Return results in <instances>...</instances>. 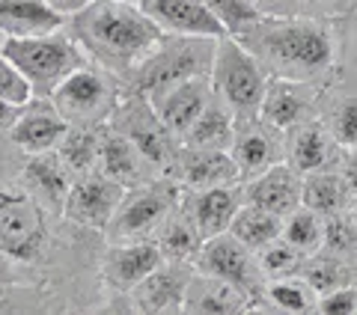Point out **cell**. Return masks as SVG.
Here are the masks:
<instances>
[{
	"instance_id": "obj_25",
	"label": "cell",
	"mask_w": 357,
	"mask_h": 315,
	"mask_svg": "<svg viewBox=\"0 0 357 315\" xmlns=\"http://www.w3.org/2000/svg\"><path fill=\"white\" fill-rule=\"evenodd\" d=\"M182 312L188 315H248L250 295L220 277L194 271L188 291H185Z\"/></svg>"
},
{
	"instance_id": "obj_31",
	"label": "cell",
	"mask_w": 357,
	"mask_h": 315,
	"mask_svg": "<svg viewBox=\"0 0 357 315\" xmlns=\"http://www.w3.org/2000/svg\"><path fill=\"white\" fill-rule=\"evenodd\" d=\"M232 134H236V114L215 95L208 107L197 116V122L185 131V146H199V149H229Z\"/></svg>"
},
{
	"instance_id": "obj_44",
	"label": "cell",
	"mask_w": 357,
	"mask_h": 315,
	"mask_svg": "<svg viewBox=\"0 0 357 315\" xmlns=\"http://www.w3.org/2000/svg\"><path fill=\"white\" fill-rule=\"evenodd\" d=\"M18 114H21V105H15V101L0 95V134H9V128L15 125Z\"/></svg>"
},
{
	"instance_id": "obj_24",
	"label": "cell",
	"mask_w": 357,
	"mask_h": 315,
	"mask_svg": "<svg viewBox=\"0 0 357 315\" xmlns=\"http://www.w3.org/2000/svg\"><path fill=\"white\" fill-rule=\"evenodd\" d=\"M21 178H24L27 187L45 202V206L63 215V206H66V197H69V190L75 185V176H72L69 167H66V161L60 158L57 149L33 152V155L24 152Z\"/></svg>"
},
{
	"instance_id": "obj_30",
	"label": "cell",
	"mask_w": 357,
	"mask_h": 315,
	"mask_svg": "<svg viewBox=\"0 0 357 315\" xmlns=\"http://www.w3.org/2000/svg\"><path fill=\"white\" fill-rule=\"evenodd\" d=\"M351 187L345 182V176L340 170H319L304 176V185H301V206L312 208L321 217L340 215V211L349 208L351 202Z\"/></svg>"
},
{
	"instance_id": "obj_35",
	"label": "cell",
	"mask_w": 357,
	"mask_h": 315,
	"mask_svg": "<svg viewBox=\"0 0 357 315\" xmlns=\"http://www.w3.org/2000/svg\"><path fill=\"white\" fill-rule=\"evenodd\" d=\"M283 238L295 244L304 256H312L325 244V217L307 206H298L292 215L283 217Z\"/></svg>"
},
{
	"instance_id": "obj_16",
	"label": "cell",
	"mask_w": 357,
	"mask_h": 315,
	"mask_svg": "<svg viewBox=\"0 0 357 315\" xmlns=\"http://www.w3.org/2000/svg\"><path fill=\"white\" fill-rule=\"evenodd\" d=\"M321 93H325V86H319V84L268 81L259 116L268 122V125H274V128H280L283 134H289L292 128H298L301 122L319 116Z\"/></svg>"
},
{
	"instance_id": "obj_19",
	"label": "cell",
	"mask_w": 357,
	"mask_h": 315,
	"mask_svg": "<svg viewBox=\"0 0 357 315\" xmlns=\"http://www.w3.org/2000/svg\"><path fill=\"white\" fill-rule=\"evenodd\" d=\"M173 178L188 190H199V187L236 185L241 182V173L229 149H199V146L182 143V149L176 155Z\"/></svg>"
},
{
	"instance_id": "obj_28",
	"label": "cell",
	"mask_w": 357,
	"mask_h": 315,
	"mask_svg": "<svg viewBox=\"0 0 357 315\" xmlns=\"http://www.w3.org/2000/svg\"><path fill=\"white\" fill-rule=\"evenodd\" d=\"M203 232H199L194 215L188 211L185 206V194H182V202H178V208L173 211L167 223L161 226V232L155 235V244H158V250L164 259H170V262H191L199 253V247H203Z\"/></svg>"
},
{
	"instance_id": "obj_1",
	"label": "cell",
	"mask_w": 357,
	"mask_h": 315,
	"mask_svg": "<svg viewBox=\"0 0 357 315\" xmlns=\"http://www.w3.org/2000/svg\"><path fill=\"white\" fill-rule=\"evenodd\" d=\"M24 149L0 134V277L45 286L72 315L102 312L105 235L48 208L21 178Z\"/></svg>"
},
{
	"instance_id": "obj_27",
	"label": "cell",
	"mask_w": 357,
	"mask_h": 315,
	"mask_svg": "<svg viewBox=\"0 0 357 315\" xmlns=\"http://www.w3.org/2000/svg\"><path fill=\"white\" fill-rule=\"evenodd\" d=\"M319 307L316 289L301 274L265 279L259 298L253 300V312H277V315H312Z\"/></svg>"
},
{
	"instance_id": "obj_3",
	"label": "cell",
	"mask_w": 357,
	"mask_h": 315,
	"mask_svg": "<svg viewBox=\"0 0 357 315\" xmlns=\"http://www.w3.org/2000/svg\"><path fill=\"white\" fill-rule=\"evenodd\" d=\"M66 33L84 48L89 63L116 75L126 86L164 36V30L137 3L122 0H93L66 18Z\"/></svg>"
},
{
	"instance_id": "obj_17",
	"label": "cell",
	"mask_w": 357,
	"mask_h": 315,
	"mask_svg": "<svg viewBox=\"0 0 357 315\" xmlns=\"http://www.w3.org/2000/svg\"><path fill=\"white\" fill-rule=\"evenodd\" d=\"M66 131H69V122H66V116L57 110L54 98L33 95L30 101L21 105V114L6 137L13 140L18 149L33 155V152L57 149L60 140L66 137Z\"/></svg>"
},
{
	"instance_id": "obj_29",
	"label": "cell",
	"mask_w": 357,
	"mask_h": 315,
	"mask_svg": "<svg viewBox=\"0 0 357 315\" xmlns=\"http://www.w3.org/2000/svg\"><path fill=\"white\" fill-rule=\"evenodd\" d=\"M319 116L345 149L357 146V84H331L321 93Z\"/></svg>"
},
{
	"instance_id": "obj_26",
	"label": "cell",
	"mask_w": 357,
	"mask_h": 315,
	"mask_svg": "<svg viewBox=\"0 0 357 315\" xmlns=\"http://www.w3.org/2000/svg\"><path fill=\"white\" fill-rule=\"evenodd\" d=\"M66 27V15L48 0H0V33L15 39L48 36Z\"/></svg>"
},
{
	"instance_id": "obj_2",
	"label": "cell",
	"mask_w": 357,
	"mask_h": 315,
	"mask_svg": "<svg viewBox=\"0 0 357 315\" xmlns=\"http://www.w3.org/2000/svg\"><path fill=\"white\" fill-rule=\"evenodd\" d=\"M268 81L331 86L340 81V30L331 18L262 15L236 36Z\"/></svg>"
},
{
	"instance_id": "obj_38",
	"label": "cell",
	"mask_w": 357,
	"mask_h": 315,
	"mask_svg": "<svg viewBox=\"0 0 357 315\" xmlns=\"http://www.w3.org/2000/svg\"><path fill=\"white\" fill-rule=\"evenodd\" d=\"M206 6L223 24L227 36H238V33H244L265 15L262 9L256 6V0H206Z\"/></svg>"
},
{
	"instance_id": "obj_6",
	"label": "cell",
	"mask_w": 357,
	"mask_h": 315,
	"mask_svg": "<svg viewBox=\"0 0 357 315\" xmlns=\"http://www.w3.org/2000/svg\"><path fill=\"white\" fill-rule=\"evenodd\" d=\"M185 187L173 176H158L152 182L134 185L126 190L114 220L105 229V241L128 244V241H155L167 217L182 202Z\"/></svg>"
},
{
	"instance_id": "obj_46",
	"label": "cell",
	"mask_w": 357,
	"mask_h": 315,
	"mask_svg": "<svg viewBox=\"0 0 357 315\" xmlns=\"http://www.w3.org/2000/svg\"><path fill=\"white\" fill-rule=\"evenodd\" d=\"M345 211H349V217L354 220V226H357V194L351 197V202H349V208H345Z\"/></svg>"
},
{
	"instance_id": "obj_22",
	"label": "cell",
	"mask_w": 357,
	"mask_h": 315,
	"mask_svg": "<svg viewBox=\"0 0 357 315\" xmlns=\"http://www.w3.org/2000/svg\"><path fill=\"white\" fill-rule=\"evenodd\" d=\"M301 185H304V176L283 161L271 167V170L248 178L244 182V199H248V206L286 217L301 206Z\"/></svg>"
},
{
	"instance_id": "obj_37",
	"label": "cell",
	"mask_w": 357,
	"mask_h": 315,
	"mask_svg": "<svg viewBox=\"0 0 357 315\" xmlns=\"http://www.w3.org/2000/svg\"><path fill=\"white\" fill-rule=\"evenodd\" d=\"M256 259H259V268H262L265 279H277V277L298 274L307 256L280 235V238H274L271 244H265L262 250H256Z\"/></svg>"
},
{
	"instance_id": "obj_14",
	"label": "cell",
	"mask_w": 357,
	"mask_h": 315,
	"mask_svg": "<svg viewBox=\"0 0 357 315\" xmlns=\"http://www.w3.org/2000/svg\"><path fill=\"white\" fill-rule=\"evenodd\" d=\"M345 146L333 137L321 116L301 122L286 134V164L301 176L319 170H340Z\"/></svg>"
},
{
	"instance_id": "obj_20",
	"label": "cell",
	"mask_w": 357,
	"mask_h": 315,
	"mask_svg": "<svg viewBox=\"0 0 357 315\" xmlns=\"http://www.w3.org/2000/svg\"><path fill=\"white\" fill-rule=\"evenodd\" d=\"M244 182L236 185H218V187H185V206L194 215L203 238H215L220 232H229L232 220L244 208Z\"/></svg>"
},
{
	"instance_id": "obj_11",
	"label": "cell",
	"mask_w": 357,
	"mask_h": 315,
	"mask_svg": "<svg viewBox=\"0 0 357 315\" xmlns=\"http://www.w3.org/2000/svg\"><path fill=\"white\" fill-rule=\"evenodd\" d=\"M194 268L199 274L220 277L227 283L238 286L241 291H248L250 312H253V300L259 298V291L265 286V274L259 268V259H256V250H250L232 232H220L215 238H206L194 259Z\"/></svg>"
},
{
	"instance_id": "obj_45",
	"label": "cell",
	"mask_w": 357,
	"mask_h": 315,
	"mask_svg": "<svg viewBox=\"0 0 357 315\" xmlns=\"http://www.w3.org/2000/svg\"><path fill=\"white\" fill-rule=\"evenodd\" d=\"M48 3L57 9V13H63L66 18H69V15H75V13H81L84 6H89L93 0H48Z\"/></svg>"
},
{
	"instance_id": "obj_47",
	"label": "cell",
	"mask_w": 357,
	"mask_h": 315,
	"mask_svg": "<svg viewBox=\"0 0 357 315\" xmlns=\"http://www.w3.org/2000/svg\"><path fill=\"white\" fill-rule=\"evenodd\" d=\"M122 3H137L140 6V0H122Z\"/></svg>"
},
{
	"instance_id": "obj_7",
	"label": "cell",
	"mask_w": 357,
	"mask_h": 315,
	"mask_svg": "<svg viewBox=\"0 0 357 315\" xmlns=\"http://www.w3.org/2000/svg\"><path fill=\"white\" fill-rule=\"evenodd\" d=\"M126 93H128V86L122 84L116 75L105 72L102 66H96V63H86L66 77V81L54 89L51 98L69 125L105 128Z\"/></svg>"
},
{
	"instance_id": "obj_42",
	"label": "cell",
	"mask_w": 357,
	"mask_h": 315,
	"mask_svg": "<svg viewBox=\"0 0 357 315\" xmlns=\"http://www.w3.org/2000/svg\"><path fill=\"white\" fill-rule=\"evenodd\" d=\"M316 312L321 315H357V286L349 283L342 289H333L319 298Z\"/></svg>"
},
{
	"instance_id": "obj_21",
	"label": "cell",
	"mask_w": 357,
	"mask_h": 315,
	"mask_svg": "<svg viewBox=\"0 0 357 315\" xmlns=\"http://www.w3.org/2000/svg\"><path fill=\"white\" fill-rule=\"evenodd\" d=\"M146 13L164 33H182V36H227L223 24L206 6V0H140Z\"/></svg>"
},
{
	"instance_id": "obj_12",
	"label": "cell",
	"mask_w": 357,
	"mask_h": 315,
	"mask_svg": "<svg viewBox=\"0 0 357 315\" xmlns=\"http://www.w3.org/2000/svg\"><path fill=\"white\" fill-rule=\"evenodd\" d=\"M229 155L236 158L241 182L259 176L286 161V134L268 125L262 116L236 119V134L229 143Z\"/></svg>"
},
{
	"instance_id": "obj_34",
	"label": "cell",
	"mask_w": 357,
	"mask_h": 315,
	"mask_svg": "<svg viewBox=\"0 0 357 315\" xmlns=\"http://www.w3.org/2000/svg\"><path fill=\"white\" fill-rule=\"evenodd\" d=\"M229 232L236 235L238 241L248 244L250 250H262L265 244H271L274 238L283 235V217H277V215H271V211L244 202V208L236 215V220H232Z\"/></svg>"
},
{
	"instance_id": "obj_36",
	"label": "cell",
	"mask_w": 357,
	"mask_h": 315,
	"mask_svg": "<svg viewBox=\"0 0 357 315\" xmlns=\"http://www.w3.org/2000/svg\"><path fill=\"white\" fill-rule=\"evenodd\" d=\"M265 15H298V18H331L349 13L351 0H256Z\"/></svg>"
},
{
	"instance_id": "obj_32",
	"label": "cell",
	"mask_w": 357,
	"mask_h": 315,
	"mask_svg": "<svg viewBox=\"0 0 357 315\" xmlns=\"http://www.w3.org/2000/svg\"><path fill=\"white\" fill-rule=\"evenodd\" d=\"M354 268L357 262H351V259H345L340 253H331L321 247L319 253H312L304 259V265H301V277L307 279V283L316 289V295H328V291L333 289H342L354 283Z\"/></svg>"
},
{
	"instance_id": "obj_8",
	"label": "cell",
	"mask_w": 357,
	"mask_h": 315,
	"mask_svg": "<svg viewBox=\"0 0 357 315\" xmlns=\"http://www.w3.org/2000/svg\"><path fill=\"white\" fill-rule=\"evenodd\" d=\"M211 86L215 95L236 114V119H250L259 116L268 75L236 36H220L215 66H211Z\"/></svg>"
},
{
	"instance_id": "obj_13",
	"label": "cell",
	"mask_w": 357,
	"mask_h": 315,
	"mask_svg": "<svg viewBox=\"0 0 357 315\" xmlns=\"http://www.w3.org/2000/svg\"><path fill=\"white\" fill-rule=\"evenodd\" d=\"M126 185L114 182L102 173H89V176H81L75 178V185L66 197V206H63V215L69 217L77 226H86V229H96L102 232L107 229V223L114 220L116 208L122 197H126Z\"/></svg>"
},
{
	"instance_id": "obj_4",
	"label": "cell",
	"mask_w": 357,
	"mask_h": 315,
	"mask_svg": "<svg viewBox=\"0 0 357 315\" xmlns=\"http://www.w3.org/2000/svg\"><path fill=\"white\" fill-rule=\"evenodd\" d=\"M0 54L30 84L33 95H42V98H51L54 89L66 77L89 63L84 48L66 33V27L57 33H48V36H30V39L6 36Z\"/></svg>"
},
{
	"instance_id": "obj_5",
	"label": "cell",
	"mask_w": 357,
	"mask_h": 315,
	"mask_svg": "<svg viewBox=\"0 0 357 315\" xmlns=\"http://www.w3.org/2000/svg\"><path fill=\"white\" fill-rule=\"evenodd\" d=\"M218 54V36H182V33H164L140 69L128 77V89L137 93H155L191 77H211Z\"/></svg>"
},
{
	"instance_id": "obj_43",
	"label": "cell",
	"mask_w": 357,
	"mask_h": 315,
	"mask_svg": "<svg viewBox=\"0 0 357 315\" xmlns=\"http://www.w3.org/2000/svg\"><path fill=\"white\" fill-rule=\"evenodd\" d=\"M340 173L345 176V182H349L351 194H357V146H349L342 155V164H340Z\"/></svg>"
},
{
	"instance_id": "obj_9",
	"label": "cell",
	"mask_w": 357,
	"mask_h": 315,
	"mask_svg": "<svg viewBox=\"0 0 357 315\" xmlns=\"http://www.w3.org/2000/svg\"><path fill=\"white\" fill-rule=\"evenodd\" d=\"M107 125L116 128L119 134H126L143 152V158L158 170V176H173L176 155L182 149V137L164 125V119L158 116V110L152 107L146 93L128 89Z\"/></svg>"
},
{
	"instance_id": "obj_18",
	"label": "cell",
	"mask_w": 357,
	"mask_h": 315,
	"mask_svg": "<svg viewBox=\"0 0 357 315\" xmlns=\"http://www.w3.org/2000/svg\"><path fill=\"white\" fill-rule=\"evenodd\" d=\"M211 98H215L211 77H191V81H178V84L149 93L152 107L158 110L164 125L173 134H178V137H185V131L194 125L197 116L208 107Z\"/></svg>"
},
{
	"instance_id": "obj_39",
	"label": "cell",
	"mask_w": 357,
	"mask_h": 315,
	"mask_svg": "<svg viewBox=\"0 0 357 315\" xmlns=\"http://www.w3.org/2000/svg\"><path fill=\"white\" fill-rule=\"evenodd\" d=\"M340 30V81L357 84V0H351L349 13L337 18Z\"/></svg>"
},
{
	"instance_id": "obj_40",
	"label": "cell",
	"mask_w": 357,
	"mask_h": 315,
	"mask_svg": "<svg viewBox=\"0 0 357 315\" xmlns=\"http://www.w3.org/2000/svg\"><path fill=\"white\" fill-rule=\"evenodd\" d=\"M321 247L357 262V226L349 217V211H340V215L325 217V244Z\"/></svg>"
},
{
	"instance_id": "obj_23",
	"label": "cell",
	"mask_w": 357,
	"mask_h": 315,
	"mask_svg": "<svg viewBox=\"0 0 357 315\" xmlns=\"http://www.w3.org/2000/svg\"><path fill=\"white\" fill-rule=\"evenodd\" d=\"M98 173L114 178V182L134 187L143 182L158 178V170L143 158V152L134 146L126 134H119L116 128L105 125L102 131V149H98Z\"/></svg>"
},
{
	"instance_id": "obj_10",
	"label": "cell",
	"mask_w": 357,
	"mask_h": 315,
	"mask_svg": "<svg viewBox=\"0 0 357 315\" xmlns=\"http://www.w3.org/2000/svg\"><path fill=\"white\" fill-rule=\"evenodd\" d=\"M197 268L191 262H164L134 286L128 295H107L105 309L110 315H176L185 307V291Z\"/></svg>"
},
{
	"instance_id": "obj_33",
	"label": "cell",
	"mask_w": 357,
	"mask_h": 315,
	"mask_svg": "<svg viewBox=\"0 0 357 315\" xmlns=\"http://www.w3.org/2000/svg\"><path fill=\"white\" fill-rule=\"evenodd\" d=\"M102 131L105 128H81L69 125L66 137L60 140L57 152L66 161V167L72 170L75 178L89 176L98 170V149H102Z\"/></svg>"
},
{
	"instance_id": "obj_15",
	"label": "cell",
	"mask_w": 357,
	"mask_h": 315,
	"mask_svg": "<svg viewBox=\"0 0 357 315\" xmlns=\"http://www.w3.org/2000/svg\"><path fill=\"white\" fill-rule=\"evenodd\" d=\"M164 262V256L155 241H128V244H105L102 250V283L107 295H128L143 283L155 268Z\"/></svg>"
},
{
	"instance_id": "obj_41",
	"label": "cell",
	"mask_w": 357,
	"mask_h": 315,
	"mask_svg": "<svg viewBox=\"0 0 357 315\" xmlns=\"http://www.w3.org/2000/svg\"><path fill=\"white\" fill-rule=\"evenodd\" d=\"M0 95L9 98V101H15V105H24V101L33 98L30 84L18 75V69L3 57V54H0Z\"/></svg>"
}]
</instances>
